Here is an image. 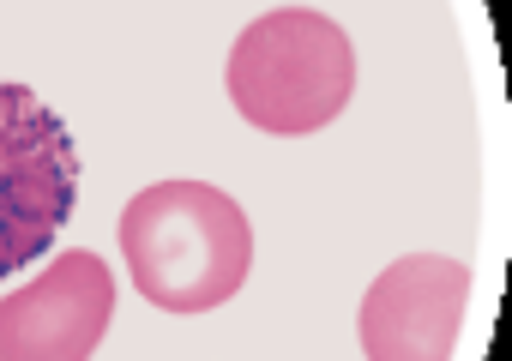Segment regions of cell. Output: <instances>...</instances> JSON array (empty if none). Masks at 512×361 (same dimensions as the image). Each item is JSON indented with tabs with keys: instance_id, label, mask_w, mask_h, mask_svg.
Wrapping results in <instances>:
<instances>
[{
	"instance_id": "cell-5",
	"label": "cell",
	"mask_w": 512,
	"mask_h": 361,
	"mask_svg": "<svg viewBox=\"0 0 512 361\" xmlns=\"http://www.w3.org/2000/svg\"><path fill=\"white\" fill-rule=\"evenodd\" d=\"M109 319L115 277L97 253L73 247L0 301V361H91Z\"/></svg>"
},
{
	"instance_id": "cell-4",
	"label": "cell",
	"mask_w": 512,
	"mask_h": 361,
	"mask_svg": "<svg viewBox=\"0 0 512 361\" xmlns=\"http://www.w3.org/2000/svg\"><path fill=\"white\" fill-rule=\"evenodd\" d=\"M470 301V265L446 253H404L392 259L356 313L368 361H452L458 325Z\"/></svg>"
},
{
	"instance_id": "cell-3",
	"label": "cell",
	"mask_w": 512,
	"mask_h": 361,
	"mask_svg": "<svg viewBox=\"0 0 512 361\" xmlns=\"http://www.w3.org/2000/svg\"><path fill=\"white\" fill-rule=\"evenodd\" d=\"M79 199V145L61 115L31 91L0 79V277H19L55 247Z\"/></svg>"
},
{
	"instance_id": "cell-2",
	"label": "cell",
	"mask_w": 512,
	"mask_h": 361,
	"mask_svg": "<svg viewBox=\"0 0 512 361\" xmlns=\"http://www.w3.org/2000/svg\"><path fill=\"white\" fill-rule=\"evenodd\" d=\"M356 91V49L344 25L314 7H278L253 19L229 49V103L272 139L320 133Z\"/></svg>"
},
{
	"instance_id": "cell-1",
	"label": "cell",
	"mask_w": 512,
	"mask_h": 361,
	"mask_svg": "<svg viewBox=\"0 0 512 361\" xmlns=\"http://www.w3.org/2000/svg\"><path fill=\"white\" fill-rule=\"evenodd\" d=\"M121 253L133 289L163 313L223 307L253 265L247 211L211 181H151L121 211Z\"/></svg>"
}]
</instances>
